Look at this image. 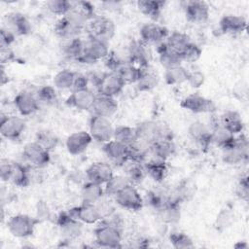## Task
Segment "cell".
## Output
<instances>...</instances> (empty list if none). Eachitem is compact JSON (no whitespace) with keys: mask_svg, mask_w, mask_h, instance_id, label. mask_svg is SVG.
Returning a JSON list of instances; mask_svg holds the SVG:
<instances>
[{"mask_svg":"<svg viewBox=\"0 0 249 249\" xmlns=\"http://www.w3.org/2000/svg\"><path fill=\"white\" fill-rule=\"evenodd\" d=\"M76 72L69 69H62L58 71L53 77V86L59 89H72Z\"/></svg>","mask_w":249,"mask_h":249,"instance_id":"7bdbcfd3","label":"cell"},{"mask_svg":"<svg viewBox=\"0 0 249 249\" xmlns=\"http://www.w3.org/2000/svg\"><path fill=\"white\" fill-rule=\"evenodd\" d=\"M84 42L85 41H83L79 37H74L65 40V43L62 46L63 54L70 59L77 60V58L81 55L83 52Z\"/></svg>","mask_w":249,"mask_h":249,"instance_id":"b9f144b4","label":"cell"},{"mask_svg":"<svg viewBox=\"0 0 249 249\" xmlns=\"http://www.w3.org/2000/svg\"><path fill=\"white\" fill-rule=\"evenodd\" d=\"M218 124H222L234 135L241 133L244 129V124L241 117L234 111H228L218 117Z\"/></svg>","mask_w":249,"mask_h":249,"instance_id":"4dcf8cb0","label":"cell"},{"mask_svg":"<svg viewBox=\"0 0 249 249\" xmlns=\"http://www.w3.org/2000/svg\"><path fill=\"white\" fill-rule=\"evenodd\" d=\"M126 49L131 63L137 65L142 69L149 68L151 53L147 45L144 42H142L140 39L131 41Z\"/></svg>","mask_w":249,"mask_h":249,"instance_id":"ac0fdd59","label":"cell"},{"mask_svg":"<svg viewBox=\"0 0 249 249\" xmlns=\"http://www.w3.org/2000/svg\"><path fill=\"white\" fill-rule=\"evenodd\" d=\"M192 41L190 37L187 34L180 31H173L169 33L165 40V43L168 45V47L176 53H178L179 54H181V53L187 48V46Z\"/></svg>","mask_w":249,"mask_h":249,"instance_id":"f35d334b","label":"cell"},{"mask_svg":"<svg viewBox=\"0 0 249 249\" xmlns=\"http://www.w3.org/2000/svg\"><path fill=\"white\" fill-rule=\"evenodd\" d=\"M95 96L96 94L89 88L72 90L66 98V104L79 111H90Z\"/></svg>","mask_w":249,"mask_h":249,"instance_id":"9a60e30c","label":"cell"},{"mask_svg":"<svg viewBox=\"0 0 249 249\" xmlns=\"http://www.w3.org/2000/svg\"><path fill=\"white\" fill-rule=\"evenodd\" d=\"M9 182L19 188L27 187L30 184L29 169L22 163L12 161V171Z\"/></svg>","mask_w":249,"mask_h":249,"instance_id":"836d02e7","label":"cell"},{"mask_svg":"<svg viewBox=\"0 0 249 249\" xmlns=\"http://www.w3.org/2000/svg\"><path fill=\"white\" fill-rule=\"evenodd\" d=\"M190 137L196 142L201 148L207 149L211 145L210 128L200 121H195L190 124L188 127Z\"/></svg>","mask_w":249,"mask_h":249,"instance_id":"484cf974","label":"cell"},{"mask_svg":"<svg viewBox=\"0 0 249 249\" xmlns=\"http://www.w3.org/2000/svg\"><path fill=\"white\" fill-rule=\"evenodd\" d=\"M249 143L245 135L235 137L232 145L222 149V159L227 164H238L248 160Z\"/></svg>","mask_w":249,"mask_h":249,"instance_id":"5b68a950","label":"cell"},{"mask_svg":"<svg viewBox=\"0 0 249 249\" xmlns=\"http://www.w3.org/2000/svg\"><path fill=\"white\" fill-rule=\"evenodd\" d=\"M2 27L12 32L16 37L27 35L31 31V24L28 18L24 15L17 12L9 13L4 17Z\"/></svg>","mask_w":249,"mask_h":249,"instance_id":"5bb4252c","label":"cell"},{"mask_svg":"<svg viewBox=\"0 0 249 249\" xmlns=\"http://www.w3.org/2000/svg\"><path fill=\"white\" fill-rule=\"evenodd\" d=\"M22 157L27 163L37 168L46 167L51 160L50 151L36 141L28 142L24 145L22 149Z\"/></svg>","mask_w":249,"mask_h":249,"instance_id":"8992f818","label":"cell"},{"mask_svg":"<svg viewBox=\"0 0 249 249\" xmlns=\"http://www.w3.org/2000/svg\"><path fill=\"white\" fill-rule=\"evenodd\" d=\"M148 203L157 210L169 203V191L153 190L147 194Z\"/></svg>","mask_w":249,"mask_h":249,"instance_id":"f6af8a7d","label":"cell"},{"mask_svg":"<svg viewBox=\"0 0 249 249\" xmlns=\"http://www.w3.org/2000/svg\"><path fill=\"white\" fill-rule=\"evenodd\" d=\"M114 199L118 205L131 211L140 210L144 202L139 192L132 184L126 186L124 190L118 193L114 196Z\"/></svg>","mask_w":249,"mask_h":249,"instance_id":"4fadbf2b","label":"cell"},{"mask_svg":"<svg viewBox=\"0 0 249 249\" xmlns=\"http://www.w3.org/2000/svg\"><path fill=\"white\" fill-rule=\"evenodd\" d=\"M130 184L131 183L125 175H113L104 184V193L106 196L114 197L118 193Z\"/></svg>","mask_w":249,"mask_h":249,"instance_id":"8d00e7d4","label":"cell"},{"mask_svg":"<svg viewBox=\"0 0 249 249\" xmlns=\"http://www.w3.org/2000/svg\"><path fill=\"white\" fill-rule=\"evenodd\" d=\"M114 175L112 166L104 161L92 162L86 169V178L88 181L104 185Z\"/></svg>","mask_w":249,"mask_h":249,"instance_id":"603a6c76","label":"cell"},{"mask_svg":"<svg viewBox=\"0 0 249 249\" xmlns=\"http://www.w3.org/2000/svg\"><path fill=\"white\" fill-rule=\"evenodd\" d=\"M122 229L103 220L99 221L94 230L95 243L104 248H118L122 246Z\"/></svg>","mask_w":249,"mask_h":249,"instance_id":"7a4b0ae2","label":"cell"},{"mask_svg":"<svg viewBox=\"0 0 249 249\" xmlns=\"http://www.w3.org/2000/svg\"><path fill=\"white\" fill-rule=\"evenodd\" d=\"M113 139L130 146L135 141V128L128 125H118L114 127Z\"/></svg>","mask_w":249,"mask_h":249,"instance_id":"ee69618b","label":"cell"},{"mask_svg":"<svg viewBox=\"0 0 249 249\" xmlns=\"http://www.w3.org/2000/svg\"><path fill=\"white\" fill-rule=\"evenodd\" d=\"M204 81H205V76L202 72L198 70L189 71L187 82L190 84L192 88H195V89L200 88L204 84Z\"/></svg>","mask_w":249,"mask_h":249,"instance_id":"816d5d0a","label":"cell"},{"mask_svg":"<svg viewBox=\"0 0 249 249\" xmlns=\"http://www.w3.org/2000/svg\"><path fill=\"white\" fill-rule=\"evenodd\" d=\"M104 187L102 185L88 181L81 189L82 201L86 203H96L100 198L104 196Z\"/></svg>","mask_w":249,"mask_h":249,"instance_id":"1f68e13d","label":"cell"},{"mask_svg":"<svg viewBox=\"0 0 249 249\" xmlns=\"http://www.w3.org/2000/svg\"><path fill=\"white\" fill-rule=\"evenodd\" d=\"M109 52L107 42L89 36V39L84 42L83 52L76 61L82 64H94L104 59Z\"/></svg>","mask_w":249,"mask_h":249,"instance_id":"3957f363","label":"cell"},{"mask_svg":"<svg viewBox=\"0 0 249 249\" xmlns=\"http://www.w3.org/2000/svg\"><path fill=\"white\" fill-rule=\"evenodd\" d=\"M247 28V20L242 16L226 15L219 21V30L223 34H241Z\"/></svg>","mask_w":249,"mask_h":249,"instance_id":"cb8c5ba5","label":"cell"},{"mask_svg":"<svg viewBox=\"0 0 249 249\" xmlns=\"http://www.w3.org/2000/svg\"><path fill=\"white\" fill-rule=\"evenodd\" d=\"M68 212L82 223L89 225L96 224L102 219L101 214L98 208L96 207L95 203L93 204L82 202V204H80L79 206H75L69 209Z\"/></svg>","mask_w":249,"mask_h":249,"instance_id":"44dd1931","label":"cell"},{"mask_svg":"<svg viewBox=\"0 0 249 249\" xmlns=\"http://www.w3.org/2000/svg\"><path fill=\"white\" fill-rule=\"evenodd\" d=\"M40 221L26 214H17L9 218L7 228L10 233L18 238H25L33 234L35 227Z\"/></svg>","mask_w":249,"mask_h":249,"instance_id":"277c9868","label":"cell"},{"mask_svg":"<svg viewBox=\"0 0 249 249\" xmlns=\"http://www.w3.org/2000/svg\"><path fill=\"white\" fill-rule=\"evenodd\" d=\"M164 4V1L160 0H139L137 1V8L146 17L153 20H158L161 15Z\"/></svg>","mask_w":249,"mask_h":249,"instance_id":"d6a6232c","label":"cell"},{"mask_svg":"<svg viewBox=\"0 0 249 249\" xmlns=\"http://www.w3.org/2000/svg\"><path fill=\"white\" fill-rule=\"evenodd\" d=\"M14 104L18 112L23 117L33 115L39 110V101L36 95L28 90L19 91L14 98Z\"/></svg>","mask_w":249,"mask_h":249,"instance_id":"d6986e66","label":"cell"},{"mask_svg":"<svg viewBox=\"0 0 249 249\" xmlns=\"http://www.w3.org/2000/svg\"><path fill=\"white\" fill-rule=\"evenodd\" d=\"M92 142V137L89 132L80 130L71 133L65 142L66 149L69 154L73 156L83 154Z\"/></svg>","mask_w":249,"mask_h":249,"instance_id":"7402d4cb","label":"cell"},{"mask_svg":"<svg viewBox=\"0 0 249 249\" xmlns=\"http://www.w3.org/2000/svg\"><path fill=\"white\" fill-rule=\"evenodd\" d=\"M122 166L124 168V171H125L124 175L127 177V179L132 185L138 184L143 181L146 175L143 163L128 160Z\"/></svg>","mask_w":249,"mask_h":249,"instance_id":"d590c367","label":"cell"},{"mask_svg":"<svg viewBox=\"0 0 249 249\" xmlns=\"http://www.w3.org/2000/svg\"><path fill=\"white\" fill-rule=\"evenodd\" d=\"M89 36L100 39L108 43L116 31V25L114 21L107 17H94L88 24Z\"/></svg>","mask_w":249,"mask_h":249,"instance_id":"9c48e42d","label":"cell"},{"mask_svg":"<svg viewBox=\"0 0 249 249\" xmlns=\"http://www.w3.org/2000/svg\"><path fill=\"white\" fill-rule=\"evenodd\" d=\"M35 141L38 142L40 145H42L48 151L54 149L58 144V138L56 137V135L47 129L38 131L36 133Z\"/></svg>","mask_w":249,"mask_h":249,"instance_id":"bcb514c9","label":"cell"},{"mask_svg":"<svg viewBox=\"0 0 249 249\" xmlns=\"http://www.w3.org/2000/svg\"><path fill=\"white\" fill-rule=\"evenodd\" d=\"M235 135L229 131L222 124H216L210 129V141L211 144L218 146L221 149L227 148L233 144Z\"/></svg>","mask_w":249,"mask_h":249,"instance_id":"f1b7e54d","label":"cell"},{"mask_svg":"<svg viewBox=\"0 0 249 249\" xmlns=\"http://www.w3.org/2000/svg\"><path fill=\"white\" fill-rule=\"evenodd\" d=\"M232 219V215L229 209H222L216 219V225L218 228L228 227Z\"/></svg>","mask_w":249,"mask_h":249,"instance_id":"db71d44e","label":"cell"},{"mask_svg":"<svg viewBox=\"0 0 249 249\" xmlns=\"http://www.w3.org/2000/svg\"><path fill=\"white\" fill-rule=\"evenodd\" d=\"M12 171V161L8 160H1L0 163V177L3 182H9Z\"/></svg>","mask_w":249,"mask_h":249,"instance_id":"9f6ffc18","label":"cell"},{"mask_svg":"<svg viewBox=\"0 0 249 249\" xmlns=\"http://www.w3.org/2000/svg\"><path fill=\"white\" fill-rule=\"evenodd\" d=\"M56 224L64 241H72L82 234V222L73 217L68 211L60 212L58 214Z\"/></svg>","mask_w":249,"mask_h":249,"instance_id":"52a82bcc","label":"cell"},{"mask_svg":"<svg viewBox=\"0 0 249 249\" xmlns=\"http://www.w3.org/2000/svg\"><path fill=\"white\" fill-rule=\"evenodd\" d=\"M72 7V2L67 0H51L46 2L47 10L56 16L64 17L69 13Z\"/></svg>","mask_w":249,"mask_h":249,"instance_id":"7dc6e473","label":"cell"},{"mask_svg":"<svg viewBox=\"0 0 249 249\" xmlns=\"http://www.w3.org/2000/svg\"><path fill=\"white\" fill-rule=\"evenodd\" d=\"M146 175L151 177L155 182L161 183L168 172L165 160H161L156 158L151 159L143 163Z\"/></svg>","mask_w":249,"mask_h":249,"instance_id":"83f0119b","label":"cell"},{"mask_svg":"<svg viewBox=\"0 0 249 249\" xmlns=\"http://www.w3.org/2000/svg\"><path fill=\"white\" fill-rule=\"evenodd\" d=\"M157 53L159 54L160 63L165 69L181 65L183 62L181 55L172 49H170L165 41L157 45Z\"/></svg>","mask_w":249,"mask_h":249,"instance_id":"4316f807","label":"cell"},{"mask_svg":"<svg viewBox=\"0 0 249 249\" xmlns=\"http://www.w3.org/2000/svg\"><path fill=\"white\" fill-rule=\"evenodd\" d=\"M118 110V103L115 97H110L102 94H96L90 109L92 115L110 118Z\"/></svg>","mask_w":249,"mask_h":249,"instance_id":"d4e9b609","label":"cell"},{"mask_svg":"<svg viewBox=\"0 0 249 249\" xmlns=\"http://www.w3.org/2000/svg\"><path fill=\"white\" fill-rule=\"evenodd\" d=\"M140 40L146 45L149 44H160L166 40L169 35V31L163 25L158 24L156 22L145 23L141 26L140 31Z\"/></svg>","mask_w":249,"mask_h":249,"instance_id":"2e32d148","label":"cell"},{"mask_svg":"<svg viewBox=\"0 0 249 249\" xmlns=\"http://www.w3.org/2000/svg\"><path fill=\"white\" fill-rule=\"evenodd\" d=\"M236 195L244 200H248L249 196V182H248V176L245 174L244 176H241L238 180L237 187H236Z\"/></svg>","mask_w":249,"mask_h":249,"instance_id":"f5cc1de1","label":"cell"},{"mask_svg":"<svg viewBox=\"0 0 249 249\" xmlns=\"http://www.w3.org/2000/svg\"><path fill=\"white\" fill-rule=\"evenodd\" d=\"M134 128L135 141L133 144H137L148 150H150V147L160 139H173L172 131L168 126L155 121H143Z\"/></svg>","mask_w":249,"mask_h":249,"instance_id":"6da1fadb","label":"cell"},{"mask_svg":"<svg viewBox=\"0 0 249 249\" xmlns=\"http://www.w3.org/2000/svg\"><path fill=\"white\" fill-rule=\"evenodd\" d=\"M35 95L39 103L42 102L45 104H53L57 100L56 90L53 86H43L39 88Z\"/></svg>","mask_w":249,"mask_h":249,"instance_id":"681fc988","label":"cell"},{"mask_svg":"<svg viewBox=\"0 0 249 249\" xmlns=\"http://www.w3.org/2000/svg\"><path fill=\"white\" fill-rule=\"evenodd\" d=\"M49 216H50V211L48 209V206L43 202L38 203V215H37L36 218L39 221H41L42 219H46Z\"/></svg>","mask_w":249,"mask_h":249,"instance_id":"91938a15","label":"cell"},{"mask_svg":"<svg viewBox=\"0 0 249 249\" xmlns=\"http://www.w3.org/2000/svg\"><path fill=\"white\" fill-rule=\"evenodd\" d=\"M180 106L192 113H214L216 111L215 103L198 93H191L184 97L180 103Z\"/></svg>","mask_w":249,"mask_h":249,"instance_id":"7c38bea8","label":"cell"},{"mask_svg":"<svg viewBox=\"0 0 249 249\" xmlns=\"http://www.w3.org/2000/svg\"><path fill=\"white\" fill-rule=\"evenodd\" d=\"M183 8L186 18L191 22L202 23L209 18V6L204 1H185Z\"/></svg>","mask_w":249,"mask_h":249,"instance_id":"e0dca14e","label":"cell"},{"mask_svg":"<svg viewBox=\"0 0 249 249\" xmlns=\"http://www.w3.org/2000/svg\"><path fill=\"white\" fill-rule=\"evenodd\" d=\"M16 39V36L7 30L6 28L2 27L0 30V47H11V45L14 43Z\"/></svg>","mask_w":249,"mask_h":249,"instance_id":"11a10c76","label":"cell"},{"mask_svg":"<svg viewBox=\"0 0 249 249\" xmlns=\"http://www.w3.org/2000/svg\"><path fill=\"white\" fill-rule=\"evenodd\" d=\"M16 58L14 51L11 49V47H3L0 48V60L1 64L9 63L14 61Z\"/></svg>","mask_w":249,"mask_h":249,"instance_id":"6f0895ef","label":"cell"},{"mask_svg":"<svg viewBox=\"0 0 249 249\" xmlns=\"http://www.w3.org/2000/svg\"><path fill=\"white\" fill-rule=\"evenodd\" d=\"M89 79L88 76L81 74V73H76V77H75V81H74V85L72 88V90H76V89H87L89 88Z\"/></svg>","mask_w":249,"mask_h":249,"instance_id":"680465c9","label":"cell"},{"mask_svg":"<svg viewBox=\"0 0 249 249\" xmlns=\"http://www.w3.org/2000/svg\"><path fill=\"white\" fill-rule=\"evenodd\" d=\"M175 151L176 148L173 139L162 138L156 141L150 147V154L153 156V158L165 161L175 154Z\"/></svg>","mask_w":249,"mask_h":249,"instance_id":"f546056e","label":"cell"},{"mask_svg":"<svg viewBox=\"0 0 249 249\" xmlns=\"http://www.w3.org/2000/svg\"><path fill=\"white\" fill-rule=\"evenodd\" d=\"M103 152L111 161L121 166L129 160V146L114 139L103 144Z\"/></svg>","mask_w":249,"mask_h":249,"instance_id":"ffe728a7","label":"cell"},{"mask_svg":"<svg viewBox=\"0 0 249 249\" xmlns=\"http://www.w3.org/2000/svg\"><path fill=\"white\" fill-rule=\"evenodd\" d=\"M135 84L138 90L149 91L158 86L159 77L153 71L149 70L148 68H145V69H142L141 75Z\"/></svg>","mask_w":249,"mask_h":249,"instance_id":"ab89813d","label":"cell"},{"mask_svg":"<svg viewBox=\"0 0 249 249\" xmlns=\"http://www.w3.org/2000/svg\"><path fill=\"white\" fill-rule=\"evenodd\" d=\"M169 240L172 246L176 249H189L195 247L192 238L188 234L181 231L171 232L169 235Z\"/></svg>","mask_w":249,"mask_h":249,"instance_id":"c3c4849f","label":"cell"},{"mask_svg":"<svg viewBox=\"0 0 249 249\" xmlns=\"http://www.w3.org/2000/svg\"><path fill=\"white\" fill-rule=\"evenodd\" d=\"M89 132L93 140L104 144L113 139L114 126L109 118L92 115L89 119Z\"/></svg>","mask_w":249,"mask_h":249,"instance_id":"ba28073f","label":"cell"},{"mask_svg":"<svg viewBox=\"0 0 249 249\" xmlns=\"http://www.w3.org/2000/svg\"><path fill=\"white\" fill-rule=\"evenodd\" d=\"M202 54V51L199 48L198 45L191 42L187 48L181 53V58L182 61H187V62H196L200 58Z\"/></svg>","mask_w":249,"mask_h":249,"instance_id":"f907efd6","label":"cell"},{"mask_svg":"<svg viewBox=\"0 0 249 249\" xmlns=\"http://www.w3.org/2000/svg\"><path fill=\"white\" fill-rule=\"evenodd\" d=\"M124 86V82L115 72L110 71L102 74L95 88L98 94L115 97L122 92Z\"/></svg>","mask_w":249,"mask_h":249,"instance_id":"8fae6325","label":"cell"},{"mask_svg":"<svg viewBox=\"0 0 249 249\" xmlns=\"http://www.w3.org/2000/svg\"><path fill=\"white\" fill-rule=\"evenodd\" d=\"M26 128L25 121L16 115L2 116L0 122V133L9 140H18Z\"/></svg>","mask_w":249,"mask_h":249,"instance_id":"30bf717a","label":"cell"},{"mask_svg":"<svg viewBox=\"0 0 249 249\" xmlns=\"http://www.w3.org/2000/svg\"><path fill=\"white\" fill-rule=\"evenodd\" d=\"M113 72H115L124 82L125 85L135 84L141 75L142 68L133 63L126 62L118 66Z\"/></svg>","mask_w":249,"mask_h":249,"instance_id":"e575fe53","label":"cell"},{"mask_svg":"<svg viewBox=\"0 0 249 249\" xmlns=\"http://www.w3.org/2000/svg\"><path fill=\"white\" fill-rule=\"evenodd\" d=\"M189 71L181 64L168 69H165L164 79L167 85H179L187 82Z\"/></svg>","mask_w":249,"mask_h":249,"instance_id":"60d3db41","label":"cell"},{"mask_svg":"<svg viewBox=\"0 0 249 249\" xmlns=\"http://www.w3.org/2000/svg\"><path fill=\"white\" fill-rule=\"evenodd\" d=\"M160 221L164 224H176L180 221L181 210L178 203H167L162 208L158 210Z\"/></svg>","mask_w":249,"mask_h":249,"instance_id":"74e56055","label":"cell"}]
</instances>
